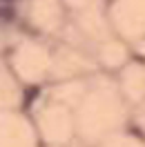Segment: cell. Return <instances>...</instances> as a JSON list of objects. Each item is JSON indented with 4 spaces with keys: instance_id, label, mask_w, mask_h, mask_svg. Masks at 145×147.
I'll return each instance as SVG.
<instances>
[{
    "instance_id": "1",
    "label": "cell",
    "mask_w": 145,
    "mask_h": 147,
    "mask_svg": "<svg viewBox=\"0 0 145 147\" xmlns=\"http://www.w3.org/2000/svg\"><path fill=\"white\" fill-rule=\"evenodd\" d=\"M0 16H2V18H11V16H14V9H11V7H2V9H0Z\"/></svg>"
}]
</instances>
